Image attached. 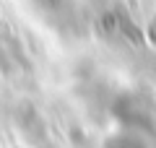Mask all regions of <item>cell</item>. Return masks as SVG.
<instances>
[{
    "instance_id": "1",
    "label": "cell",
    "mask_w": 156,
    "mask_h": 148,
    "mask_svg": "<svg viewBox=\"0 0 156 148\" xmlns=\"http://www.w3.org/2000/svg\"><path fill=\"white\" fill-rule=\"evenodd\" d=\"M115 115L120 120V125L128 130H138V132H148L154 130L156 122V109L151 96L146 93H122L115 101Z\"/></svg>"
},
{
    "instance_id": "2",
    "label": "cell",
    "mask_w": 156,
    "mask_h": 148,
    "mask_svg": "<svg viewBox=\"0 0 156 148\" xmlns=\"http://www.w3.org/2000/svg\"><path fill=\"white\" fill-rule=\"evenodd\" d=\"M104 148H148V143H146V132L122 127L120 132H115V135L107 138Z\"/></svg>"
}]
</instances>
